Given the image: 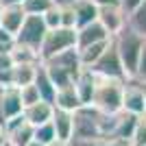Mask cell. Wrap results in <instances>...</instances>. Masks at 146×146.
<instances>
[{"instance_id": "1", "label": "cell", "mask_w": 146, "mask_h": 146, "mask_svg": "<svg viewBox=\"0 0 146 146\" xmlns=\"http://www.w3.org/2000/svg\"><path fill=\"white\" fill-rule=\"evenodd\" d=\"M122 92H124V81L100 79L98 76L94 98H92V107L98 109L100 113L116 116L122 111Z\"/></svg>"}, {"instance_id": "2", "label": "cell", "mask_w": 146, "mask_h": 146, "mask_svg": "<svg viewBox=\"0 0 146 146\" xmlns=\"http://www.w3.org/2000/svg\"><path fill=\"white\" fill-rule=\"evenodd\" d=\"M144 42H146L144 37L133 33L129 26L113 37V46H116V50H118V57H120V61H122V68H124L127 79H133L135 76V70H137V61H140Z\"/></svg>"}, {"instance_id": "3", "label": "cell", "mask_w": 146, "mask_h": 146, "mask_svg": "<svg viewBox=\"0 0 146 146\" xmlns=\"http://www.w3.org/2000/svg\"><path fill=\"white\" fill-rule=\"evenodd\" d=\"M70 48H76V29H52V31H46L44 35V42L39 46V61H48L52 57L61 55Z\"/></svg>"}, {"instance_id": "4", "label": "cell", "mask_w": 146, "mask_h": 146, "mask_svg": "<svg viewBox=\"0 0 146 146\" xmlns=\"http://www.w3.org/2000/svg\"><path fill=\"white\" fill-rule=\"evenodd\" d=\"M46 24H44L42 15H26V20L22 22L20 31L15 33V44L18 46H24L31 48L39 55V46L44 42V35H46Z\"/></svg>"}, {"instance_id": "5", "label": "cell", "mask_w": 146, "mask_h": 146, "mask_svg": "<svg viewBox=\"0 0 146 146\" xmlns=\"http://www.w3.org/2000/svg\"><path fill=\"white\" fill-rule=\"evenodd\" d=\"M92 72L100 76V79H113V81H127V74H124V68H122V61L118 57V50L113 46V39L111 44L107 46L103 55L98 57V61L94 63L92 68H87Z\"/></svg>"}, {"instance_id": "6", "label": "cell", "mask_w": 146, "mask_h": 146, "mask_svg": "<svg viewBox=\"0 0 146 146\" xmlns=\"http://www.w3.org/2000/svg\"><path fill=\"white\" fill-rule=\"evenodd\" d=\"M127 11L120 5H109V7H98V24L107 31V35L113 39L118 33L127 29Z\"/></svg>"}, {"instance_id": "7", "label": "cell", "mask_w": 146, "mask_h": 146, "mask_svg": "<svg viewBox=\"0 0 146 146\" xmlns=\"http://www.w3.org/2000/svg\"><path fill=\"white\" fill-rule=\"evenodd\" d=\"M122 111L131 116H144L146 113V100H144V90L142 83L135 79L124 81V92H122Z\"/></svg>"}, {"instance_id": "8", "label": "cell", "mask_w": 146, "mask_h": 146, "mask_svg": "<svg viewBox=\"0 0 146 146\" xmlns=\"http://www.w3.org/2000/svg\"><path fill=\"white\" fill-rule=\"evenodd\" d=\"M2 127L7 129V135H9V146H29L35 140V127H31L24 120V116L13 118Z\"/></svg>"}, {"instance_id": "9", "label": "cell", "mask_w": 146, "mask_h": 146, "mask_svg": "<svg viewBox=\"0 0 146 146\" xmlns=\"http://www.w3.org/2000/svg\"><path fill=\"white\" fill-rule=\"evenodd\" d=\"M22 111H24V105L20 100L18 87H7L0 92V124L22 116Z\"/></svg>"}, {"instance_id": "10", "label": "cell", "mask_w": 146, "mask_h": 146, "mask_svg": "<svg viewBox=\"0 0 146 146\" xmlns=\"http://www.w3.org/2000/svg\"><path fill=\"white\" fill-rule=\"evenodd\" d=\"M96 81H98V76L92 72V70H87V68H83V70L76 74V79L72 81L74 90H76V94H79L81 105H92L94 90H96Z\"/></svg>"}, {"instance_id": "11", "label": "cell", "mask_w": 146, "mask_h": 146, "mask_svg": "<svg viewBox=\"0 0 146 146\" xmlns=\"http://www.w3.org/2000/svg\"><path fill=\"white\" fill-rule=\"evenodd\" d=\"M52 113H55V107H52V103H46V100H37V103L24 107V111H22L24 120L31 127H42V124L50 122Z\"/></svg>"}, {"instance_id": "12", "label": "cell", "mask_w": 146, "mask_h": 146, "mask_svg": "<svg viewBox=\"0 0 146 146\" xmlns=\"http://www.w3.org/2000/svg\"><path fill=\"white\" fill-rule=\"evenodd\" d=\"M111 37L107 35V31L96 22L83 26V29H76V48H85L92 44H100V42H109Z\"/></svg>"}, {"instance_id": "13", "label": "cell", "mask_w": 146, "mask_h": 146, "mask_svg": "<svg viewBox=\"0 0 146 146\" xmlns=\"http://www.w3.org/2000/svg\"><path fill=\"white\" fill-rule=\"evenodd\" d=\"M26 20V13L22 9V5H7L2 7V18H0V26L7 31V33H11L15 37V33L20 31L22 22Z\"/></svg>"}, {"instance_id": "14", "label": "cell", "mask_w": 146, "mask_h": 146, "mask_svg": "<svg viewBox=\"0 0 146 146\" xmlns=\"http://www.w3.org/2000/svg\"><path fill=\"white\" fill-rule=\"evenodd\" d=\"M50 124H52V129H55L57 140H61V142H70V140H72V133H74V118H72V113H70V111L55 109Z\"/></svg>"}, {"instance_id": "15", "label": "cell", "mask_w": 146, "mask_h": 146, "mask_svg": "<svg viewBox=\"0 0 146 146\" xmlns=\"http://www.w3.org/2000/svg\"><path fill=\"white\" fill-rule=\"evenodd\" d=\"M44 63H52V66L61 68V70H66L72 79H76V74L83 70L81 59H79V50H76V48H70V50H66V52H61V55L52 57V59L44 61Z\"/></svg>"}, {"instance_id": "16", "label": "cell", "mask_w": 146, "mask_h": 146, "mask_svg": "<svg viewBox=\"0 0 146 146\" xmlns=\"http://www.w3.org/2000/svg\"><path fill=\"white\" fill-rule=\"evenodd\" d=\"M52 107H55V109H61V111H70V113H74L79 107H83L81 100H79V94L74 90V85H66V87H61V90H57Z\"/></svg>"}, {"instance_id": "17", "label": "cell", "mask_w": 146, "mask_h": 146, "mask_svg": "<svg viewBox=\"0 0 146 146\" xmlns=\"http://www.w3.org/2000/svg\"><path fill=\"white\" fill-rule=\"evenodd\" d=\"M72 11H74V20H76V29H83V26L98 20V7L90 0H74Z\"/></svg>"}, {"instance_id": "18", "label": "cell", "mask_w": 146, "mask_h": 146, "mask_svg": "<svg viewBox=\"0 0 146 146\" xmlns=\"http://www.w3.org/2000/svg\"><path fill=\"white\" fill-rule=\"evenodd\" d=\"M33 85L37 87V92H39V98H42V100H46V103H52V100H55L57 87L52 85V81L48 79V74H46V70H44L42 63H39V68H37V74H35Z\"/></svg>"}, {"instance_id": "19", "label": "cell", "mask_w": 146, "mask_h": 146, "mask_svg": "<svg viewBox=\"0 0 146 146\" xmlns=\"http://www.w3.org/2000/svg\"><path fill=\"white\" fill-rule=\"evenodd\" d=\"M39 63H15L13 66V87H24L35 81Z\"/></svg>"}, {"instance_id": "20", "label": "cell", "mask_w": 146, "mask_h": 146, "mask_svg": "<svg viewBox=\"0 0 146 146\" xmlns=\"http://www.w3.org/2000/svg\"><path fill=\"white\" fill-rule=\"evenodd\" d=\"M109 44H111V39H109V42H100V44H92V46H85V48H76V50H79L81 66H83V68H92L98 61V57L107 50Z\"/></svg>"}, {"instance_id": "21", "label": "cell", "mask_w": 146, "mask_h": 146, "mask_svg": "<svg viewBox=\"0 0 146 146\" xmlns=\"http://www.w3.org/2000/svg\"><path fill=\"white\" fill-rule=\"evenodd\" d=\"M127 26L133 31V33H137L140 37H144V39H146V0L137 7V9H133V11L129 13Z\"/></svg>"}, {"instance_id": "22", "label": "cell", "mask_w": 146, "mask_h": 146, "mask_svg": "<svg viewBox=\"0 0 146 146\" xmlns=\"http://www.w3.org/2000/svg\"><path fill=\"white\" fill-rule=\"evenodd\" d=\"M135 124H137V116H131L127 111H120L116 116V131H113V135H116V137H129V140H131V133H133ZM113 135H111V137H113Z\"/></svg>"}, {"instance_id": "23", "label": "cell", "mask_w": 146, "mask_h": 146, "mask_svg": "<svg viewBox=\"0 0 146 146\" xmlns=\"http://www.w3.org/2000/svg\"><path fill=\"white\" fill-rule=\"evenodd\" d=\"M44 70H46V74H48V79L52 81V85L57 87V90H61V87H66V85H72V76L66 72V70H61V68L52 66V63H42Z\"/></svg>"}, {"instance_id": "24", "label": "cell", "mask_w": 146, "mask_h": 146, "mask_svg": "<svg viewBox=\"0 0 146 146\" xmlns=\"http://www.w3.org/2000/svg\"><path fill=\"white\" fill-rule=\"evenodd\" d=\"M9 52H11V57H13L15 63H42V61H39V55H37L35 50L18 46V44H13Z\"/></svg>"}, {"instance_id": "25", "label": "cell", "mask_w": 146, "mask_h": 146, "mask_svg": "<svg viewBox=\"0 0 146 146\" xmlns=\"http://www.w3.org/2000/svg\"><path fill=\"white\" fill-rule=\"evenodd\" d=\"M52 5V0H24L22 2V9H24L26 15H44Z\"/></svg>"}, {"instance_id": "26", "label": "cell", "mask_w": 146, "mask_h": 146, "mask_svg": "<svg viewBox=\"0 0 146 146\" xmlns=\"http://www.w3.org/2000/svg\"><path fill=\"white\" fill-rule=\"evenodd\" d=\"M55 140H57V135H55V129H52L50 122H46L42 127H35V142L48 146L50 142H55Z\"/></svg>"}, {"instance_id": "27", "label": "cell", "mask_w": 146, "mask_h": 146, "mask_svg": "<svg viewBox=\"0 0 146 146\" xmlns=\"http://www.w3.org/2000/svg\"><path fill=\"white\" fill-rule=\"evenodd\" d=\"M20 100H22V105L24 107H29V105L37 103V100H42L39 98V92H37V87L31 83V85H24V87H20Z\"/></svg>"}, {"instance_id": "28", "label": "cell", "mask_w": 146, "mask_h": 146, "mask_svg": "<svg viewBox=\"0 0 146 146\" xmlns=\"http://www.w3.org/2000/svg\"><path fill=\"white\" fill-rule=\"evenodd\" d=\"M42 20H44V24H46V29L48 31H52V29H59L61 26V15H59V7H50L48 11L42 15Z\"/></svg>"}, {"instance_id": "29", "label": "cell", "mask_w": 146, "mask_h": 146, "mask_svg": "<svg viewBox=\"0 0 146 146\" xmlns=\"http://www.w3.org/2000/svg\"><path fill=\"white\" fill-rule=\"evenodd\" d=\"M131 146H146V124L142 118H137V124L131 133Z\"/></svg>"}, {"instance_id": "30", "label": "cell", "mask_w": 146, "mask_h": 146, "mask_svg": "<svg viewBox=\"0 0 146 146\" xmlns=\"http://www.w3.org/2000/svg\"><path fill=\"white\" fill-rule=\"evenodd\" d=\"M59 15H61V26H63V29H76V20H74L72 5L59 7Z\"/></svg>"}, {"instance_id": "31", "label": "cell", "mask_w": 146, "mask_h": 146, "mask_svg": "<svg viewBox=\"0 0 146 146\" xmlns=\"http://www.w3.org/2000/svg\"><path fill=\"white\" fill-rule=\"evenodd\" d=\"M70 146H105V137H72Z\"/></svg>"}, {"instance_id": "32", "label": "cell", "mask_w": 146, "mask_h": 146, "mask_svg": "<svg viewBox=\"0 0 146 146\" xmlns=\"http://www.w3.org/2000/svg\"><path fill=\"white\" fill-rule=\"evenodd\" d=\"M135 81L140 83H146V42L142 46V55H140V61H137V70H135Z\"/></svg>"}, {"instance_id": "33", "label": "cell", "mask_w": 146, "mask_h": 146, "mask_svg": "<svg viewBox=\"0 0 146 146\" xmlns=\"http://www.w3.org/2000/svg\"><path fill=\"white\" fill-rule=\"evenodd\" d=\"M13 44H15V37H13L11 33H7V31L0 26V46H2V48H7V50H11Z\"/></svg>"}, {"instance_id": "34", "label": "cell", "mask_w": 146, "mask_h": 146, "mask_svg": "<svg viewBox=\"0 0 146 146\" xmlns=\"http://www.w3.org/2000/svg\"><path fill=\"white\" fill-rule=\"evenodd\" d=\"M13 66H15V61H13L11 52H9V50L2 52V55H0V70H11Z\"/></svg>"}, {"instance_id": "35", "label": "cell", "mask_w": 146, "mask_h": 146, "mask_svg": "<svg viewBox=\"0 0 146 146\" xmlns=\"http://www.w3.org/2000/svg\"><path fill=\"white\" fill-rule=\"evenodd\" d=\"M142 2H144V0H118V5H120L122 9H124V11H127V15H129L131 11H133V9H137V7H140Z\"/></svg>"}, {"instance_id": "36", "label": "cell", "mask_w": 146, "mask_h": 146, "mask_svg": "<svg viewBox=\"0 0 146 146\" xmlns=\"http://www.w3.org/2000/svg\"><path fill=\"white\" fill-rule=\"evenodd\" d=\"M105 146H131V140L129 137H107L105 140Z\"/></svg>"}, {"instance_id": "37", "label": "cell", "mask_w": 146, "mask_h": 146, "mask_svg": "<svg viewBox=\"0 0 146 146\" xmlns=\"http://www.w3.org/2000/svg\"><path fill=\"white\" fill-rule=\"evenodd\" d=\"M0 146H9V135H7V129L0 124Z\"/></svg>"}, {"instance_id": "38", "label": "cell", "mask_w": 146, "mask_h": 146, "mask_svg": "<svg viewBox=\"0 0 146 146\" xmlns=\"http://www.w3.org/2000/svg\"><path fill=\"white\" fill-rule=\"evenodd\" d=\"M96 7H109V5H118V0H90Z\"/></svg>"}, {"instance_id": "39", "label": "cell", "mask_w": 146, "mask_h": 146, "mask_svg": "<svg viewBox=\"0 0 146 146\" xmlns=\"http://www.w3.org/2000/svg\"><path fill=\"white\" fill-rule=\"evenodd\" d=\"M24 0H0V5L2 7H7V5H22Z\"/></svg>"}, {"instance_id": "40", "label": "cell", "mask_w": 146, "mask_h": 146, "mask_svg": "<svg viewBox=\"0 0 146 146\" xmlns=\"http://www.w3.org/2000/svg\"><path fill=\"white\" fill-rule=\"evenodd\" d=\"M74 0H52V5H57V7H66V5H72Z\"/></svg>"}, {"instance_id": "41", "label": "cell", "mask_w": 146, "mask_h": 146, "mask_svg": "<svg viewBox=\"0 0 146 146\" xmlns=\"http://www.w3.org/2000/svg\"><path fill=\"white\" fill-rule=\"evenodd\" d=\"M48 146H70L68 142H61V140H55V142H50Z\"/></svg>"}, {"instance_id": "42", "label": "cell", "mask_w": 146, "mask_h": 146, "mask_svg": "<svg viewBox=\"0 0 146 146\" xmlns=\"http://www.w3.org/2000/svg\"><path fill=\"white\" fill-rule=\"evenodd\" d=\"M29 146H46V144H39V142H35V140H33V142H31Z\"/></svg>"}, {"instance_id": "43", "label": "cell", "mask_w": 146, "mask_h": 146, "mask_svg": "<svg viewBox=\"0 0 146 146\" xmlns=\"http://www.w3.org/2000/svg\"><path fill=\"white\" fill-rule=\"evenodd\" d=\"M142 90H144V100H146V83H142Z\"/></svg>"}, {"instance_id": "44", "label": "cell", "mask_w": 146, "mask_h": 146, "mask_svg": "<svg viewBox=\"0 0 146 146\" xmlns=\"http://www.w3.org/2000/svg\"><path fill=\"white\" fill-rule=\"evenodd\" d=\"M142 118V122H144V124H146V113H144V116H140Z\"/></svg>"}, {"instance_id": "45", "label": "cell", "mask_w": 146, "mask_h": 146, "mask_svg": "<svg viewBox=\"0 0 146 146\" xmlns=\"http://www.w3.org/2000/svg\"><path fill=\"white\" fill-rule=\"evenodd\" d=\"M2 52H7V48H2V46H0V55H2Z\"/></svg>"}, {"instance_id": "46", "label": "cell", "mask_w": 146, "mask_h": 146, "mask_svg": "<svg viewBox=\"0 0 146 146\" xmlns=\"http://www.w3.org/2000/svg\"><path fill=\"white\" fill-rule=\"evenodd\" d=\"M0 18H2V5H0Z\"/></svg>"}, {"instance_id": "47", "label": "cell", "mask_w": 146, "mask_h": 146, "mask_svg": "<svg viewBox=\"0 0 146 146\" xmlns=\"http://www.w3.org/2000/svg\"><path fill=\"white\" fill-rule=\"evenodd\" d=\"M0 92H2V90H0Z\"/></svg>"}]
</instances>
